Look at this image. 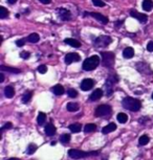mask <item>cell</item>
Returning a JSON list of instances; mask_svg holds the SVG:
<instances>
[{
    "label": "cell",
    "instance_id": "1",
    "mask_svg": "<svg viewBox=\"0 0 153 160\" xmlns=\"http://www.w3.org/2000/svg\"><path fill=\"white\" fill-rule=\"evenodd\" d=\"M122 105H123L125 109L130 110V111H138L140 109V107H142V104H140L138 99H133V97H129V96H127V97H125L123 99Z\"/></svg>",
    "mask_w": 153,
    "mask_h": 160
},
{
    "label": "cell",
    "instance_id": "2",
    "mask_svg": "<svg viewBox=\"0 0 153 160\" xmlns=\"http://www.w3.org/2000/svg\"><path fill=\"white\" fill-rule=\"evenodd\" d=\"M99 64H100V58H99L98 56H92V57L86 59V60L83 62L82 68H83V70H85V71H91L98 67Z\"/></svg>",
    "mask_w": 153,
    "mask_h": 160
},
{
    "label": "cell",
    "instance_id": "3",
    "mask_svg": "<svg viewBox=\"0 0 153 160\" xmlns=\"http://www.w3.org/2000/svg\"><path fill=\"white\" fill-rule=\"evenodd\" d=\"M98 152H84V151H80V150H75V149H72V150L68 151V155L70 158H74V159H80V158H85L87 156H90V155H98Z\"/></svg>",
    "mask_w": 153,
    "mask_h": 160
},
{
    "label": "cell",
    "instance_id": "4",
    "mask_svg": "<svg viewBox=\"0 0 153 160\" xmlns=\"http://www.w3.org/2000/svg\"><path fill=\"white\" fill-rule=\"evenodd\" d=\"M102 56V64L104 65L105 67H112L114 64V55L110 51H104L101 52Z\"/></svg>",
    "mask_w": 153,
    "mask_h": 160
},
{
    "label": "cell",
    "instance_id": "5",
    "mask_svg": "<svg viewBox=\"0 0 153 160\" xmlns=\"http://www.w3.org/2000/svg\"><path fill=\"white\" fill-rule=\"evenodd\" d=\"M119 82V77L117 75H109L107 77L106 84H105V88L107 91V96H110L113 92V86Z\"/></svg>",
    "mask_w": 153,
    "mask_h": 160
},
{
    "label": "cell",
    "instance_id": "6",
    "mask_svg": "<svg viewBox=\"0 0 153 160\" xmlns=\"http://www.w3.org/2000/svg\"><path fill=\"white\" fill-rule=\"evenodd\" d=\"M112 39L109 36H100L95 40V47H106L110 44Z\"/></svg>",
    "mask_w": 153,
    "mask_h": 160
},
{
    "label": "cell",
    "instance_id": "7",
    "mask_svg": "<svg viewBox=\"0 0 153 160\" xmlns=\"http://www.w3.org/2000/svg\"><path fill=\"white\" fill-rule=\"evenodd\" d=\"M111 113V107L109 105H101L95 109V116L101 117V116H106Z\"/></svg>",
    "mask_w": 153,
    "mask_h": 160
},
{
    "label": "cell",
    "instance_id": "8",
    "mask_svg": "<svg viewBox=\"0 0 153 160\" xmlns=\"http://www.w3.org/2000/svg\"><path fill=\"white\" fill-rule=\"evenodd\" d=\"M57 12H58L59 18H60L61 20H63V21H68V20H70V18H72V14H70V12H69L68 10H66V9L60 7V9L57 10Z\"/></svg>",
    "mask_w": 153,
    "mask_h": 160
},
{
    "label": "cell",
    "instance_id": "9",
    "mask_svg": "<svg viewBox=\"0 0 153 160\" xmlns=\"http://www.w3.org/2000/svg\"><path fill=\"white\" fill-rule=\"evenodd\" d=\"M80 60H81V57L78 54H75V52H69L65 56V63L67 65L72 64L74 62H78Z\"/></svg>",
    "mask_w": 153,
    "mask_h": 160
},
{
    "label": "cell",
    "instance_id": "10",
    "mask_svg": "<svg viewBox=\"0 0 153 160\" xmlns=\"http://www.w3.org/2000/svg\"><path fill=\"white\" fill-rule=\"evenodd\" d=\"M87 15H89V16L95 18V19L98 20L99 22L103 23V24H107V23H108V18H107V17L103 16L102 14H99V13H84V16H87Z\"/></svg>",
    "mask_w": 153,
    "mask_h": 160
},
{
    "label": "cell",
    "instance_id": "11",
    "mask_svg": "<svg viewBox=\"0 0 153 160\" xmlns=\"http://www.w3.org/2000/svg\"><path fill=\"white\" fill-rule=\"evenodd\" d=\"M130 16L134 17V18H135L136 20H138V22H140V23H146L147 20H148L147 15H145V14H140V13H138V12H136V11H131Z\"/></svg>",
    "mask_w": 153,
    "mask_h": 160
},
{
    "label": "cell",
    "instance_id": "12",
    "mask_svg": "<svg viewBox=\"0 0 153 160\" xmlns=\"http://www.w3.org/2000/svg\"><path fill=\"white\" fill-rule=\"evenodd\" d=\"M93 85H95V82L91 79H84L81 83V89L83 91H88L93 87Z\"/></svg>",
    "mask_w": 153,
    "mask_h": 160
},
{
    "label": "cell",
    "instance_id": "13",
    "mask_svg": "<svg viewBox=\"0 0 153 160\" xmlns=\"http://www.w3.org/2000/svg\"><path fill=\"white\" fill-rule=\"evenodd\" d=\"M102 96H103V91L101 89H95L92 94L89 96V99L92 100V102H95V100H99V99H101Z\"/></svg>",
    "mask_w": 153,
    "mask_h": 160
},
{
    "label": "cell",
    "instance_id": "14",
    "mask_svg": "<svg viewBox=\"0 0 153 160\" xmlns=\"http://www.w3.org/2000/svg\"><path fill=\"white\" fill-rule=\"evenodd\" d=\"M115 129H117V125L113 124V122H110L109 125H107L106 127L103 128L102 132H103V134H109V133H111V132L115 131Z\"/></svg>",
    "mask_w": 153,
    "mask_h": 160
},
{
    "label": "cell",
    "instance_id": "15",
    "mask_svg": "<svg viewBox=\"0 0 153 160\" xmlns=\"http://www.w3.org/2000/svg\"><path fill=\"white\" fill-rule=\"evenodd\" d=\"M64 43H66L67 45H70L72 47H76V48L81 47V43L79 41H77L76 39H72V38L65 39V40H64Z\"/></svg>",
    "mask_w": 153,
    "mask_h": 160
},
{
    "label": "cell",
    "instance_id": "16",
    "mask_svg": "<svg viewBox=\"0 0 153 160\" xmlns=\"http://www.w3.org/2000/svg\"><path fill=\"white\" fill-rule=\"evenodd\" d=\"M143 10L146 12H150L153 9V1L152 0H144L143 3H142Z\"/></svg>",
    "mask_w": 153,
    "mask_h": 160
},
{
    "label": "cell",
    "instance_id": "17",
    "mask_svg": "<svg viewBox=\"0 0 153 160\" xmlns=\"http://www.w3.org/2000/svg\"><path fill=\"white\" fill-rule=\"evenodd\" d=\"M123 56L125 59H131L133 58L134 56V50L132 47H126L123 51Z\"/></svg>",
    "mask_w": 153,
    "mask_h": 160
},
{
    "label": "cell",
    "instance_id": "18",
    "mask_svg": "<svg viewBox=\"0 0 153 160\" xmlns=\"http://www.w3.org/2000/svg\"><path fill=\"white\" fill-rule=\"evenodd\" d=\"M45 133H46V135H48V136L55 135L56 134L55 126L52 125V124H47V125L45 126Z\"/></svg>",
    "mask_w": 153,
    "mask_h": 160
},
{
    "label": "cell",
    "instance_id": "19",
    "mask_svg": "<svg viewBox=\"0 0 153 160\" xmlns=\"http://www.w3.org/2000/svg\"><path fill=\"white\" fill-rule=\"evenodd\" d=\"M4 95L7 96V99H12L15 95V89L12 86H7L4 89Z\"/></svg>",
    "mask_w": 153,
    "mask_h": 160
},
{
    "label": "cell",
    "instance_id": "20",
    "mask_svg": "<svg viewBox=\"0 0 153 160\" xmlns=\"http://www.w3.org/2000/svg\"><path fill=\"white\" fill-rule=\"evenodd\" d=\"M0 70L7 71V72H11V73H20V69H17V68H13V67H7V66H4V65L0 66Z\"/></svg>",
    "mask_w": 153,
    "mask_h": 160
},
{
    "label": "cell",
    "instance_id": "21",
    "mask_svg": "<svg viewBox=\"0 0 153 160\" xmlns=\"http://www.w3.org/2000/svg\"><path fill=\"white\" fill-rule=\"evenodd\" d=\"M52 92L55 93L56 95H62L64 93V88H63L62 85H56L54 88H52Z\"/></svg>",
    "mask_w": 153,
    "mask_h": 160
},
{
    "label": "cell",
    "instance_id": "22",
    "mask_svg": "<svg viewBox=\"0 0 153 160\" xmlns=\"http://www.w3.org/2000/svg\"><path fill=\"white\" fill-rule=\"evenodd\" d=\"M69 130H70L72 133H79V132H81L82 131L81 124H72V125L69 126Z\"/></svg>",
    "mask_w": 153,
    "mask_h": 160
},
{
    "label": "cell",
    "instance_id": "23",
    "mask_svg": "<svg viewBox=\"0 0 153 160\" xmlns=\"http://www.w3.org/2000/svg\"><path fill=\"white\" fill-rule=\"evenodd\" d=\"M66 108L68 110L69 112H75V111H78L79 110V105L77 102H68Z\"/></svg>",
    "mask_w": 153,
    "mask_h": 160
},
{
    "label": "cell",
    "instance_id": "24",
    "mask_svg": "<svg viewBox=\"0 0 153 160\" xmlns=\"http://www.w3.org/2000/svg\"><path fill=\"white\" fill-rule=\"evenodd\" d=\"M46 120V114L43 112H40L39 115H38V118H37V122H38V125L42 126L44 125V122Z\"/></svg>",
    "mask_w": 153,
    "mask_h": 160
},
{
    "label": "cell",
    "instance_id": "25",
    "mask_svg": "<svg viewBox=\"0 0 153 160\" xmlns=\"http://www.w3.org/2000/svg\"><path fill=\"white\" fill-rule=\"evenodd\" d=\"M117 120H119V122H121V124H125V122H127L128 120V116L127 114H125V113H119L117 116Z\"/></svg>",
    "mask_w": 153,
    "mask_h": 160
},
{
    "label": "cell",
    "instance_id": "26",
    "mask_svg": "<svg viewBox=\"0 0 153 160\" xmlns=\"http://www.w3.org/2000/svg\"><path fill=\"white\" fill-rule=\"evenodd\" d=\"M95 129H97V126L95 124H87L84 127V132L85 133H90V132L95 131Z\"/></svg>",
    "mask_w": 153,
    "mask_h": 160
},
{
    "label": "cell",
    "instance_id": "27",
    "mask_svg": "<svg viewBox=\"0 0 153 160\" xmlns=\"http://www.w3.org/2000/svg\"><path fill=\"white\" fill-rule=\"evenodd\" d=\"M39 40H40V37L36 32L30 34V35L28 36V41L30 42V43H37V42H39Z\"/></svg>",
    "mask_w": 153,
    "mask_h": 160
},
{
    "label": "cell",
    "instance_id": "28",
    "mask_svg": "<svg viewBox=\"0 0 153 160\" xmlns=\"http://www.w3.org/2000/svg\"><path fill=\"white\" fill-rule=\"evenodd\" d=\"M149 141H150V138L147 135H142L140 137V139H138V143L140 145H146V144L149 143Z\"/></svg>",
    "mask_w": 153,
    "mask_h": 160
},
{
    "label": "cell",
    "instance_id": "29",
    "mask_svg": "<svg viewBox=\"0 0 153 160\" xmlns=\"http://www.w3.org/2000/svg\"><path fill=\"white\" fill-rule=\"evenodd\" d=\"M36 151H37V145L32 143V144H29L28 147H27V149H26V154H27V155H33Z\"/></svg>",
    "mask_w": 153,
    "mask_h": 160
},
{
    "label": "cell",
    "instance_id": "30",
    "mask_svg": "<svg viewBox=\"0 0 153 160\" xmlns=\"http://www.w3.org/2000/svg\"><path fill=\"white\" fill-rule=\"evenodd\" d=\"M9 16V11L5 9L4 7H0V19H4Z\"/></svg>",
    "mask_w": 153,
    "mask_h": 160
},
{
    "label": "cell",
    "instance_id": "31",
    "mask_svg": "<svg viewBox=\"0 0 153 160\" xmlns=\"http://www.w3.org/2000/svg\"><path fill=\"white\" fill-rule=\"evenodd\" d=\"M32 95H33V92H32V91H29V92L25 93V94L22 96V102H29V100H30V99H32Z\"/></svg>",
    "mask_w": 153,
    "mask_h": 160
},
{
    "label": "cell",
    "instance_id": "32",
    "mask_svg": "<svg viewBox=\"0 0 153 160\" xmlns=\"http://www.w3.org/2000/svg\"><path fill=\"white\" fill-rule=\"evenodd\" d=\"M69 140H70V135L69 134H63L60 137V141L62 143H67V142H69Z\"/></svg>",
    "mask_w": 153,
    "mask_h": 160
},
{
    "label": "cell",
    "instance_id": "33",
    "mask_svg": "<svg viewBox=\"0 0 153 160\" xmlns=\"http://www.w3.org/2000/svg\"><path fill=\"white\" fill-rule=\"evenodd\" d=\"M92 3L93 5L97 7H105V2L102 1V0H92Z\"/></svg>",
    "mask_w": 153,
    "mask_h": 160
},
{
    "label": "cell",
    "instance_id": "34",
    "mask_svg": "<svg viewBox=\"0 0 153 160\" xmlns=\"http://www.w3.org/2000/svg\"><path fill=\"white\" fill-rule=\"evenodd\" d=\"M67 94H68L70 97H72V99L78 96V92H77L75 89H68L67 90Z\"/></svg>",
    "mask_w": 153,
    "mask_h": 160
},
{
    "label": "cell",
    "instance_id": "35",
    "mask_svg": "<svg viewBox=\"0 0 153 160\" xmlns=\"http://www.w3.org/2000/svg\"><path fill=\"white\" fill-rule=\"evenodd\" d=\"M38 71H39V73H46V71H47V67H46L45 65H40L39 67H38Z\"/></svg>",
    "mask_w": 153,
    "mask_h": 160
},
{
    "label": "cell",
    "instance_id": "36",
    "mask_svg": "<svg viewBox=\"0 0 153 160\" xmlns=\"http://www.w3.org/2000/svg\"><path fill=\"white\" fill-rule=\"evenodd\" d=\"M12 127H13V125H12V122H7V124H5V125H4L3 127L1 128V131H4V130H7V129H11V128H12Z\"/></svg>",
    "mask_w": 153,
    "mask_h": 160
},
{
    "label": "cell",
    "instance_id": "37",
    "mask_svg": "<svg viewBox=\"0 0 153 160\" xmlns=\"http://www.w3.org/2000/svg\"><path fill=\"white\" fill-rule=\"evenodd\" d=\"M20 57L22 59H28L29 58V52L27 51H22L21 54H20Z\"/></svg>",
    "mask_w": 153,
    "mask_h": 160
},
{
    "label": "cell",
    "instance_id": "38",
    "mask_svg": "<svg viewBox=\"0 0 153 160\" xmlns=\"http://www.w3.org/2000/svg\"><path fill=\"white\" fill-rule=\"evenodd\" d=\"M25 44V41L23 40V39H21V40H18V41H16V45L18 46V47H22L23 45Z\"/></svg>",
    "mask_w": 153,
    "mask_h": 160
},
{
    "label": "cell",
    "instance_id": "39",
    "mask_svg": "<svg viewBox=\"0 0 153 160\" xmlns=\"http://www.w3.org/2000/svg\"><path fill=\"white\" fill-rule=\"evenodd\" d=\"M147 50L148 51H153V42L150 41L148 44H147Z\"/></svg>",
    "mask_w": 153,
    "mask_h": 160
},
{
    "label": "cell",
    "instance_id": "40",
    "mask_svg": "<svg viewBox=\"0 0 153 160\" xmlns=\"http://www.w3.org/2000/svg\"><path fill=\"white\" fill-rule=\"evenodd\" d=\"M123 23H124V20H121V21H115V22H114V26L119 28V27H120V26L122 25Z\"/></svg>",
    "mask_w": 153,
    "mask_h": 160
},
{
    "label": "cell",
    "instance_id": "41",
    "mask_svg": "<svg viewBox=\"0 0 153 160\" xmlns=\"http://www.w3.org/2000/svg\"><path fill=\"white\" fill-rule=\"evenodd\" d=\"M40 2H42L43 4H48L52 2V0H39Z\"/></svg>",
    "mask_w": 153,
    "mask_h": 160
},
{
    "label": "cell",
    "instance_id": "42",
    "mask_svg": "<svg viewBox=\"0 0 153 160\" xmlns=\"http://www.w3.org/2000/svg\"><path fill=\"white\" fill-rule=\"evenodd\" d=\"M4 81V75L3 73H0V83H3Z\"/></svg>",
    "mask_w": 153,
    "mask_h": 160
},
{
    "label": "cell",
    "instance_id": "43",
    "mask_svg": "<svg viewBox=\"0 0 153 160\" xmlns=\"http://www.w3.org/2000/svg\"><path fill=\"white\" fill-rule=\"evenodd\" d=\"M16 1H17V0H7V2H9L10 4H14L15 2H16Z\"/></svg>",
    "mask_w": 153,
    "mask_h": 160
},
{
    "label": "cell",
    "instance_id": "44",
    "mask_svg": "<svg viewBox=\"0 0 153 160\" xmlns=\"http://www.w3.org/2000/svg\"><path fill=\"white\" fill-rule=\"evenodd\" d=\"M7 160H20L18 158H10V159H7Z\"/></svg>",
    "mask_w": 153,
    "mask_h": 160
},
{
    "label": "cell",
    "instance_id": "45",
    "mask_svg": "<svg viewBox=\"0 0 153 160\" xmlns=\"http://www.w3.org/2000/svg\"><path fill=\"white\" fill-rule=\"evenodd\" d=\"M152 99H153V93H152Z\"/></svg>",
    "mask_w": 153,
    "mask_h": 160
}]
</instances>
